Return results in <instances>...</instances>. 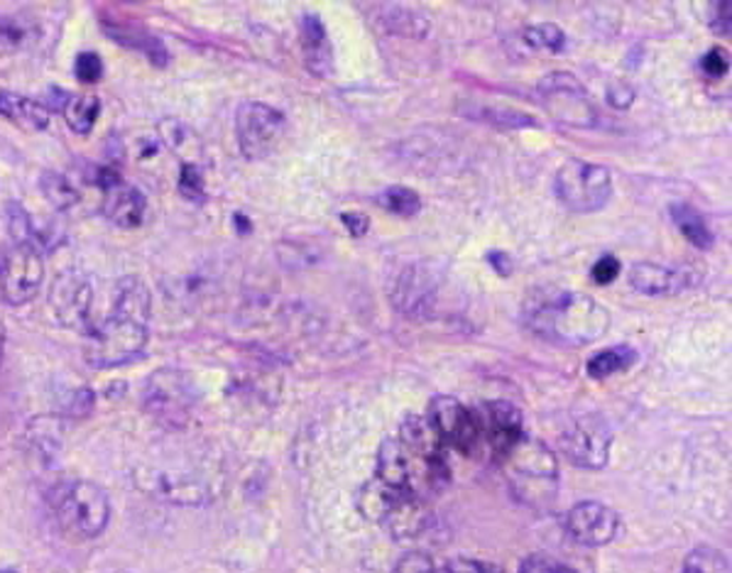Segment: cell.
I'll return each mask as SVG.
<instances>
[{
	"label": "cell",
	"mask_w": 732,
	"mask_h": 573,
	"mask_svg": "<svg viewBox=\"0 0 732 573\" xmlns=\"http://www.w3.org/2000/svg\"><path fill=\"white\" fill-rule=\"evenodd\" d=\"M375 478L429 500L451 482L449 449L441 444L426 417H406L398 434L382 441Z\"/></svg>",
	"instance_id": "obj_1"
},
{
	"label": "cell",
	"mask_w": 732,
	"mask_h": 573,
	"mask_svg": "<svg viewBox=\"0 0 732 573\" xmlns=\"http://www.w3.org/2000/svg\"><path fill=\"white\" fill-rule=\"evenodd\" d=\"M150 291L140 277H123L114 287L110 309L88 338L86 358L91 368H118L133 363L147 346Z\"/></svg>",
	"instance_id": "obj_2"
},
{
	"label": "cell",
	"mask_w": 732,
	"mask_h": 573,
	"mask_svg": "<svg viewBox=\"0 0 732 573\" xmlns=\"http://www.w3.org/2000/svg\"><path fill=\"white\" fill-rule=\"evenodd\" d=\"M524 324L548 344L583 348L607 334L610 311L583 291L542 289L527 301Z\"/></svg>",
	"instance_id": "obj_3"
},
{
	"label": "cell",
	"mask_w": 732,
	"mask_h": 573,
	"mask_svg": "<svg viewBox=\"0 0 732 573\" xmlns=\"http://www.w3.org/2000/svg\"><path fill=\"white\" fill-rule=\"evenodd\" d=\"M497 464L510 482L512 496L524 505L542 508L554 502L558 488V464L544 441L524 434Z\"/></svg>",
	"instance_id": "obj_4"
},
{
	"label": "cell",
	"mask_w": 732,
	"mask_h": 573,
	"mask_svg": "<svg viewBox=\"0 0 732 573\" xmlns=\"http://www.w3.org/2000/svg\"><path fill=\"white\" fill-rule=\"evenodd\" d=\"M358 508L365 517L378 522L394 539L420 537L432 522L429 500L392 488L380 478H373L361 488Z\"/></svg>",
	"instance_id": "obj_5"
},
{
	"label": "cell",
	"mask_w": 732,
	"mask_h": 573,
	"mask_svg": "<svg viewBox=\"0 0 732 573\" xmlns=\"http://www.w3.org/2000/svg\"><path fill=\"white\" fill-rule=\"evenodd\" d=\"M49 508L67 535L96 539L108 527L110 502L104 488L88 480H62L49 492Z\"/></svg>",
	"instance_id": "obj_6"
},
{
	"label": "cell",
	"mask_w": 732,
	"mask_h": 573,
	"mask_svg": "<svg viewBox=\"0 0 732 573\" xmlns=\"http://www.w3.org/2000/svg\"><path fill=\"white\" fill-rule=\"evenodd\" d=\"M554 194L568 211L593 214L613 196V177L603 165L568 159L554 177Z\"/></svg>",
	"instance_id": "obj_7"
},
{
	"label": "cell",
	"mask_w": 732,
	"mask_h": 573,
	"mask_svg": "<svg viewBox=\"0 0 732 573\" xmlns=\"http://www.w3.org/2000/svg\"><path fill=\"white\" fill-rule=\"evenodd\" d=\"M45 279L43 250L35 246L10 243L0 248V301L20 307L39 295Z\"/></svg>",
	"instance_id": "obj_8"
},
{
	"label": "cell",
	"mask_w": 732,
	"mask_h": 573,
	"mask_svg": "<svg viewBox=\"0 0 732 573\" xmlns=\"http://www.w3.org/2000/svg\"><path fill=\"white\" fill-rule=\"evenodd\" d=\"M287 133V118L262 100H246L236 114V138L240 153L250 163L272 155Z\"/></svg>",
	"instance_id": "obj_9"
},
{
	"label": "cell",
	"mask_w": 732,
	"mask_h": 573,
	"mask_svg": "<svg viewBox=\"0 0 732 573\" xmlns=\"http://www.w3.org/2000/svg\"><path fill=\"white\" fill-rule=\"evenodd\" d=\"M426 421L441 439V444L461 456H473L477 449L483 446L481 425L473 409H468L461 399L441 395L434 397L429 411H426Z\"/></svg>",
	"instance_id": "obj_10"
},
{
	"label": "cell",
	"mask_w": 732,
	"mask_h": 573,
	"mask_svg": "<svg viewBox=\"0 0 732 573\" xmlns=\"http://www.w3.org/2000/svg\"><path fill=\"white\" fill-rule=\"evenodd\" d=\"M49 307H52L57 321L67 329L91 338L96 334L98 321L94 319V285L86 275L76 270L57 275L49 287Z\"/></svg>",
	"instance_id": "obj_11"
},
{
	"label": "cell",
	"mask_w": 732,
	"mask_h": 573,
	"mask_svg": "<svg viewBox=\"0 0 732 573\" xmlns=\"http://www.w3.org/2000/svg\"><path fill=\"white\" fill-rule=\"evenodd\" d=\"M539 100L554 120L571 128L595 126L598 114L586 86L571 74H548L536 86Z\"/></svg>",
	"instance_id": "obj_12"
},
{
	"label": "cell",
	"mask_w": 732,
	"mask_h": 573,
	"mask_svg": "<svg viewBox=\"0 0 732 573\" xmlns=\"http://www.w3.org/2000/svg\"><path fill=\"white\" fill-rule=\"evenodd\" d=\"M562 454L578 468L598 470L607 464L610 446H613V431L603 417L586 415L574 419L558 439Z\"/></svg>",
	"instance_id": "obj_13"
},
{
	"label": "cell",
	"mask_w": 732,
	"mask_h": 573,
	"mask_svg": "<svg viewBox=\"0 0 732 573\" xmlns=\"http://www.w3.org/2000/svg\"><path fill=\"white\" fill-rule=\"evenodd\" d=\"M191 405H194V397H191L185 375L177 373V370L165 368L147 378L145 407L162 425L181 427L189 419Z\"/></svg>",
	"instance_id": "obj_14"
},
{
	"label": "cell",
	"mask_w": 732,
	"mask_h": 573,
	"mask_svg": "<svg viewBox=\"0 0 732 573\" xmlns=\"http://www.w3.org/2000/svg\"><path fill=\"white\" fill-rule=\"evenodd\" d=\"M477 425H481L483 444L491 449L495 461H500L517 441L524 437L522 411L510 402H491L475 411Z\"/></svg>",
	"instance_id": "obj_15"
},
{
	"label": "cell",
	"mask_w": 732,
	"mask_h": 573,
	"mask_svg": "<svg viewBox=\"0 0 732 573\" xmlns=\"http://www.w3.org/2000/svg\"><path fill=\"white\" fill-rule=\"evenodd\" d=\"M566 529L574 541L583 547L610 545L619 532V515L603 502L586 500L571 508L566 517Z\"/></svg>",
	"instance_id": "obj_16"
},
{
	"label": "cell",
	"mask_w": 732,
	"mask_h": 573,
	"mask_svg": "<svg viewBox=\"0 0 732 573\" xmlns=\"http://www.w3.org/2000/svg\"><path fill=\"white\" fill-rule=\"evenodd\" d=\"M629 285L647 297H676L696 285V275L676 265L635 263L629 270Z\"/></svg>",
	"instance_id": "obj_17"
},
{
	"label": "cell",
	"mask_w": 732,
	"mask_h": 573,
	"mask_svg": "<svg viewBox=\"0 0 732 573\" xmlns=\"http://www.w3.org/2000/svg\"><path fill=\"white\" fill-rule=\"evenodd\" d=\"M434 291L436 285L429 270H424L422 265H410L394 279L392 305H398V309L410 317H424L434 301Z\"/></svg>",
	"instance_id": "obj_18"
},
{
	"label": "cell",
	"mask_w": 732,
	"mask_h": 573,
	"mask_svg": "<svg viewBox=\"0 0 732 573\" xmlns=\"http://www.w3.org/2000/svg\"><path fill=\"white\" fill-rule=\"evenodd\" d=\"M104 216L118 228H138L145 220L147 199L133 184H118L114 189L104 191Z\"/></svg>",
	"instance_id": "obj_19"
},
{
	"label": "cell",
	"mask_w": 732,
	"mask_h": 573,
	"mask_svg": "<svg viewBox=\"0 0 732 573\" xmlns=\"http://www.w3.org/2000/svg\"><path fill=\"white\" fill-rule=\"evenodd\" d=\"M302 55L314 76H329L333 72V47L321 17L307 13L302 17Z\"/></svg>",
	"instance_id": "obj_20"
},
{
	"label": "cell",
	"mask_w": 732,
	"mask_h": 573,
	"mask_svg": "<svg viewBox=\"0 0 732 573\" xmlns=\"http://www.w3.org/2000/svg\"><path fill=\"white\" fill-rule=\"evenodd\" d=\"M0 116L23 130H45L49 126V110L45 104L13 92H0Z\"/></svg>",
	"instance_id": "obj_21"
},
{
	"label": "cell",
	"mask_w": 732,
	"mask_h": 573,
	"mask_svg": "<svg viewBox=\"0 0 732 573\" xmlns=\"http://www.w3.org/2000/svg\"><path fill=\"white\" fill-rule=\"evenodd\" d=\"M106 33H108V37H114L118 45H123L128 49H135V52L145 55L155 67H167L169 55H167L165 43L157 39L155 35H150L147 29L106 23Z\"/></svg>",
	"instance_id": "obj_22"
},
{
	"label": "cell",
	"mask_w": 732,
	"mask_h": 573,
	"mask_svg": "<svg viewBox=\"0 0 732 573\" xmlns=\"http://www.w3.org/2000/svg\"><path fill=\"white\" fill-rule=\"evenodd\" d=\"M39 39V25L23 15L0 13V57L25 52Z\"/></svg>",
	"instance_id": "obj_23"
},
{
	"label": "cell",
	"mask_w": 732,
	"mask_h": 573,
	"mask_svg": "<svg viewBox=\"0 0 732 573\" xmlns=\"http://www.w3.org/2000/svg\"><path fill=\"white\" fill-rule=\"evenodd\" d=\"M62 437H64V427L59 417H37L29 421L27 427V441L33 446L43 461L52 464V461L59 456L62 451Z\"/></svg>",
	"instance_id": "obj_24"
},
{
	"label": "cell",
	"mask_w": 732,
	"mask_h": 573,
	"mask_svg": "<svg viewBox=\"0 0 732 573\" xmlns=\"http://www.w3.org/2000/svg\"><path fill=\"white\" fill-rule=\"evenodd\" d=\"M671 220H674L676 228L681 230V236H684L690 246H696L700 250H708L713 246V230H710L706 216L700 214L698 208H694L690 204H684V201H678L669 208Z\"/></svg>",
	"instance_id": "obj_25"
},
{
	"label": "cell",
	"mask_w": 732,
	"mask_h": 573,
	"mask_svg": "<svg viewBox=\"0 0 732 573\" xmlns=\"http://www.w3.org/2000/svg\"><path fill=\"white\" fill-rule=\"evenodd\" d=\"M157 130L162 145H167L169 153L185 159V165H197L194 157H199L201 145L187 123H181L179 118H165L157 123Z\"/></svg>",
	"instance_id": "obj_26"
},
{
	"label": "cell",
	"mask_w": 732,
	"mask_h": 573,
	"mask_svg": "<svg viewBox=\"0 0 732 573\" xmlns=\"http://www.w3.org/2000/svg\"><path fill=\"white\" fill-rule=\"evenodd\" d=\"M62 114L71 133L88 135L101 116V98L96 94H69Z\"/></svg>",
	"instance_id": "obj_27"
},
{
	"label": "cell",
	"mask_w": 732,
	"mask_h": 573,
	"mask_svg": "<svg viewBox=\"0 0 732 573\" xmlns=\"http://www.w3.org/2000/svg\"><path fill=\"white\" fill-rule=\"evenodd\" d=\"M637 360V350L629 346H615V348H605L595 354L591 360H588V375L593 380H607L623 370L633 368Z\"/></svg>",
	"instance_id": "obj_28"
},
{
	"label": "cell",
	"mask_w": 732,
	"mask_h": 573,
	"mask_svg": "<svg viewBox=\"0 0 732 573\" xmlns=\"http://www.w3.org/2000/svg\"><path fill=\"white\" fill-rule=\"evenodd\" d=\"M39 189H43L45 199L57 211L74 208L79 204V201H81L79 187L74 182H71L69 177L59 175V172H52V169H47V172H43V177H39Z\"/></svg>",
	"instance_id": "obj_29"
},
{
	"label": "cell",
	"mask_w": 732,
	"mask_h": 573,
	"mask_svg": "<svg viewBox=\"0 0 732 573\" xmlns=\"http://www.w3.org/2000/svg\"><path fill=\"white\" fill-rule=\"evenodd\" d=\"M8 234L13 243H23V246H35L39 250H45V236L43 230L35 226L33 216L20 204H10L8 206Z\"/></svg>",
	"instance_id": "obj_30"
},
{
	"label": "cell",
	"mask_w": 732,
	"mask_h": 573,
	"mask_svg": "<svg viewBox=\"0 0 732 573\" xmlns=\"http://www.w3.org/2000/svg\"><path fill=\"white\" fill-rule=\"evenodd\" d=\"M378 204L390 211L394 216H402V218H410L414 214H420L422 208V199L416 194L414 189H406V187H390L385 189L382 194L378 196Z\"/></svg>",
	"instance_id": "obj_31"
},
{
	"label": "cell",
	"mask_w": 732,
	"mask_h": 573,
	"mask_svg": "<svg viewBox=\"0 0 732 573\" xmlns=\"http://www.w3.org/2000/svg\"><path fill=\"white\" fill-rule=\"evenodd\" d=\"M681 573H730V559L716 547H696L686 557Z\"/></svg>",
	"instance_id": "obj_32"
},
{
	"label": "cell",
	"mask_w": 732,
	"mask_h": 573,
	"mask_svg": "<svg viewBox=\"0 0 732 573\" xmlns=\"http://www.w3.org/2000/svg\"><path fill=\"white\" fill-rule=\"evenodd\" d=\"M524 43L532 49H539V52H562L566 35L558 25L542 23L524 29Z\"/></svg>",
	"instance_id": "obj_33"
},
{
	"label": "cell",
	"mask_w": 732,
	"mask_h": 573,
	"mask_svg": "<svg viewBox=\"0 0 732 573\" xmlns=\"http://www.w3.org/2000/svg\"><path fill=\"white\" fill-rule=\"evenodd\" d=\"M179 194L194 201V204H201L206 201V182H203V175L199 165H181L179 169Z\"/></svg>",
	"instance_id": "obj_34"
},
{
	"label": "cell",
	"mask_w": 732,
	"mask_h": 573,
	"mask_svg": "<svg viewBox=\"0 0 732 573\" xmlns=\"http://www.w3.org/2000/svg\"><path fill=\"white\" fill-rule=\"evenodd\" d=\"M392 573H446V564L436 561L432 554H426V551H412V554H404L398 564H394Z\"/></svg>",
	"instance_id": "obj_35"
},
{
	"label": "cell",
	"mask_w": 732,
	"mask_h": 573,
	"mask_svg": "<svg viewBox=\"0 0 732 573\" xmlns=\"http://www.w3.org/2000/svg\"><path fill=\"white\" fill-rule=\"evenodd\" d=\"M74 76L81 84H98L104 79V59L96 52H81L74 62Z\"/></svg>",
	"instance_id": "obj_36"
},
{
	"label": "cell",
	"mask_w": 732,
	"mask_h": 573,
	"mask_svg": "<svg viewBox=\"0 0 732 573\" xmlns=\"http://www.w3.org/2000/svg\"><path fill=\"white\" fill-rule=\"evenodd\" d=\"M94 405H96V397H94V392H91L88 387H76L74 392H71L69 395V402H67V417H74V419H86L91 411H94Z\"/></svg>",
	"instance_id": "obj_37"
},
{
	"label": "cell",
	"mask_w": 732,
	"mask_h": 573,
	"mask_svg": "<svg viewBox=\"0 0 732 573\" xmlns=\"http://www.w3.org/2000/svg\"><path fill=\"white\" fill-rule=\"evenodd\" d=\"M520 573H576V571L546 554H532L522 561Z\"/></svg>",
	"instance_id": "obj_38"
},
{
	"label": "cell",
	"mask_w": 732,
	"mask_h": 573,
	"mask_svg": "<svg viewBox=\"0 0 732 573\" xmlns=\"http://www.w3.org/2000/svg\"><path fill=\"white\" fill-rule=\"evenodd\" d=\"M446 573H507V571L497 564H491V561L459 557L446 564Z\"/></svg>",
	"instance_id": "obj_39"
},
{
	"label": "cell",
	"mask_w": 732,
	"mask_h": 573,
	"mask_svg": "<svg viewBox=\"0 0 732 573\" xmlns=\"http://www.w3.org/2000/svg\"><path fill=\"white\" fill-rule=\"evenodd\" d=\"M619 273H623V265H619V260L615 255H603L593 265L591 277L595 279L598 285H610V283H615Z\"/></svg>",
	"instance_id": "obj_40"
},
{
	"label": "cell",
	"mask_w": 732,
	"mask_h": 573,
	"mask_svg": "<svg viewBox=\"0 0 732 573\" xmlns=\"http://www.w3.org/2000/svg\"><path fill=\"white\" fill-rule=\"evenodd\" d=\"M700 69H704L708 76H725L730 69V59L720 52V49H710V52L700 59Z\"/></svg>",
	"instance_id": "obj_41"
},
{
	"label": "cell",
	"mask_w": 732,
	"mask_h": 573,
	"mask_svg": "<svg viewBox=\"0 0 732 573\" xmlns=\"http://www.w3.org/2000/svg\"><path fill=\"white\" fill-rule=\"evenodd\" d=\"M341 220H343L345 230H349V234L355 236V238L365 236L370 228V218L361 214V211H345V214H341Z\"/></svg>",
	"instance_id": "obj_42"
},
{
	"label": "cell",
	"mask_w": 732,
	"mask_h": 573,
	"mask_svg": "<svg viewBox=\"0 0 732 573\" xmlns=\"http://www.w3.org/2000/svg\"><path fill=\"white\" fill-rule=\"evenodd\" d=\"M730 3H713L710 5V25L718 35H730Z\"/></svg>",
	"instance_id": "obj_43"
},
{
	"label": "cell",
	"mask_w": 732,
	"mask_h": 573,
	"mask_svg": "<svg viewBox=\"0 0 732 573\" xmlns=\"http://www.w3.org/2000/svg\"><path fill=\"white\" fill-rule=\"evenodd\" d=\"M633 98H635V92L629 86H625V84H617V86H613L607 92V100L615 108H627L629 104H633Z\"/></svg>",
	"instance_id": "obj_44"
},
{
	"label": "cell",
	"mask_w": 732,
	"mask_h": 573,
	"mask_svg": "<svg viewBox=\"0 0 732 573\" xmlns=\"http://www.w3.org/2000/svg\"><path fill=\"white\" fill-rule=\"evenodd\" d=\"M491 260H493V267H497V270H500V275H510V265H505V263H510V260H507V255L505 253H493L491 255Z\"/></svg>",
	"instance_id": "obj_45"
},
{
	"label": "cell",
	"mask_w": 732,
	"mask_h": 573,
	"mask_svg": "<svg viewBox=\"0 0 732 573\" xmlns=\"http://www.w3.org/2000/svg\"><path fill=\"white\" fill-rule=\"evenodd\" d=\"M3 354H5V326L0 321V366H3Z\"/></svg>",
	"instance_id": "obj_46"
},
{
	"label": "cell",
	"mask_w": 732,
	"mask_h": 573,
	"mask_svg": "<svg viewBox=\"0 0 732 573\" xmlns=\"http://www.w3.org/2000/svg\"><path fill=\"white\" fill-rule=\"evenodd\" d=\"M0 573H15V571H0Z\"/></svg>",
	"instance_id": "obj_47"
}]
</instances>
